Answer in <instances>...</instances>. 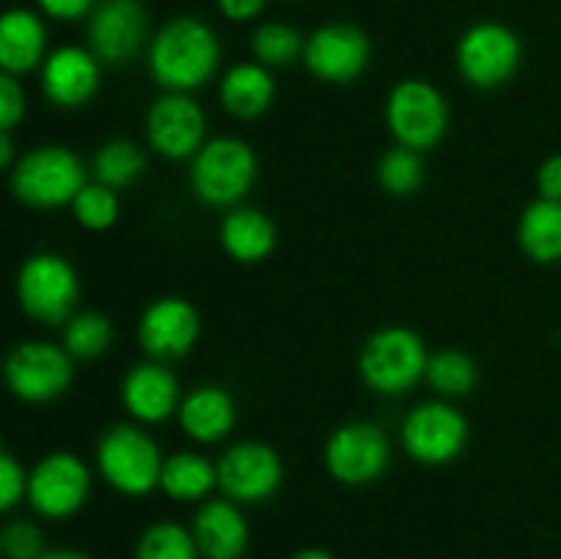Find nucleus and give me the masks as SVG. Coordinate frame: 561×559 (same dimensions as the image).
<instances>
[{
	"label": "nucleus",
	"mask_w": 561,
	"mask_h": 559,
	"mask_svg": "<svg viewBox=\"0 0 561 559\" xmlns=\"http://www.w3.org/2000/svg\"><path fill=\"white\" fill-rule=\"evenodd\" d=\"M219 58L222 47L208 22L197 16H175L153 36L148 69L168 93H190L217 75Z\"/></svg>",
	"instance_id": "obj_1"
},
{
	"label": "nucleus",
	"mask_w": 561,
	"mask_h": 559,
	"mask_svg": "<svg viewBox=\"0 0 561 559\" xmlns=\"http://www.w3.org/2000/svg\"><path fill=\"white\" fill-rule=\"evenodd\" d=\"M85 184V164L66 146L33 148L11 170V192L16 201L33 208H60L75 203Z\"/></svg>",
	"instance_id": "obj_2"
},
{
	"label": "nucleus",
	"mask_w": 561,
	"mask_h": 559,
	"mask_svg": "<svg viewBox=\"0 0 561 559\" xmlns=\"http://www.w3.org/2000/svg\"><path fill=\"white\" fill-rule=\"evenodd\" d=\"M99 475L124 497H146L162 480L164 458L159 444L137 425H113L96 447Z\"/></svg>",
	"instance_id": "obj_3"
},
{
	"label": "nucleus",
	"mask_w": 561,
	"mask_h": 559,
	"mask_svg": "<svg viewBox=\"0 0 561 559\" xmlns=\"http://www.w3.org/2000/svg\"><path fill=\"white\" fill-rule=\"evenodd\" d=\"M255 175V151L239 137H214L192 157V192L206 206H236L250 195Z\"/></svg>",
	"instance_id": "obj_4"
},
{
	"label": "nucleus",
	"mask_w": 561,
	"mask_h": 559,
	"mask_svg": "<svg viewBox=\"0 0 561 559\" xmlns=\"http://www.w3.org/2000/svg\"><path fill=\"white\" fill-rule=\"evenodd\" d=\"M427 351L420 334L405 327H387L370 334L359 354V376L373 392L403 395L427 370Z\"/></svg>",
	"instance_id": "obj_5"
},
{
	"label": "nucleus",
	"mask_w": 561,
	"mask_h": 559,
	"mask_svg": "<svg viewBox=\"0 0 561 559\" xmlns=\"http://www.w3.org/2000/svg\"><path fill=\"white\" fill-rule=\"evenodd\" d=\"M16 299L33 321H69L80 299V280L75 266L55 252L31 255L16 274Z\"/></svg>",
	"instance_id": "obj_6"
},
{
	"label": "nucleus",
	"mask_w": 561,
	"mask_h": 559,
	"mask_svg": "<svg viewBox=\"0 0 561 559\" xmlns=\"http://www.w3.org/2000/svg\"><path fill=\"white\" fill-rule=\"evenodd\" d=\"M387 126L398 146L427 151L447 135V99L425 80L398 82L387 96Z\"/></svg>",
	"instance_id": "obj_7"
},
{
	"label": "nucleus",
	"mask_w": 561,
	"mask_h": 559,
	"mask_svg": "<svg viewBox=\"0 0 561 559\" xmlns=\"http://www.w3.org/2000/svg\"><path fill=\"white\" fill-rule=\"evenodd\" d=\"M524 47L520 38L502 22H477L460 36L455 64L463 80L480 91H493L518 71Z\"/></svg>",
	"instance_id": "obj_8"
},
{
	"label": "nucleus",
	"mask_w": 561,
	"mask_h": 559,
	"mask_svg": "<svg viewBox=\"0 0 561 559\" xmlns=\"http://www.w3.org/2000/svg\"><path fill=\"white\" fill-rule=\"evenodd\" d=\"M403 449L425 466H447L466 449L469 422L447 400H427L409 411L400 427Z\"/></svg>",
	"instance_id": "obj_9"
},
{
	"label": "nucleus",
	"mask_w": 561,
	"mask_h": 559,
	"mask_svg": "<svg viewBox=\"0 0 561 559\" xmlns=\"http://www.w3.org/2000/svg\"><path fill=\"white\" fill-rule=\"evenodd\" d=\"M5 384L25 403H49L71 387L75 365L64 345L25 340L5 356Z\"/></svg>",
	"instance_id": "obj_10"
},
{
	"label": "nucleus",
	"mask_w": 561,
	"mask_h": 559,
	"mask_svg": "<svg viewBox=\"0 0 561 559\" xmlns=\"http://www.w3.org/2000/svg\"><path fill=\"white\" fill-rule=\"evenodd\" d=\"M91 497V469L75 453H49L27 475V502L36 515L64 521L80 513Z\"/></svg>",
	"instance_id": "obj_11"
},
{
	"label": "nucleus",
	"mask_w": 561,
	"mask_h": 559,
	"mask_svg": "<svg viewBox=\"0 0 561 559\" xmlns=\"http://www.w3.org/2000/svg\"><path fill=\"white\" fill-rule=\"evenodd\" d=\"M323 460L329 475L343 486H370L389 466V438L373 422H348L329 436Z\"/></svg>",
	"instance_id": "obj_12"
},
{
	"label": "nucleus",
	"mask_w": 561,
	"mask_h": 559,
	"mask_svg": "<svg viewBox=\"0 0 561 559\" xmlns=\"http://www.w3.org/2000/svg\"><path fill=\"white\" fill-rule=\"evenodd\" d=\"M301 60L318 80L348 85L359 80L370 64V38L351 22H329L307 36Z\"/></svg>",
	"instance_id": "obj_13"
},
{
	"label": "nucleus",
	"mask_w": 561,
	"mask_h": 559,
	"mask_svg": "<svg viewBox=\"0 0 561 559\" xmlns=\"http://www.w3.org/2000/svg\"><path fill=\"white\" fill-rule=\"evenodd\" d=\"M219 491L236 504H257L272 499L283 486V460L268 444L239 442L217 464Z\"/></svg>",
	"instance_id": "obj_14"
},
{
	"label": "nucleus",
	"mask_w": 561,
	"mask_h": 559,
	"mask_svg": "<svg viewBox=\"0 0 561 559\" xmlns=\"http://www.w3.org/2000/svg\"><path fill=\"white\" fill-rule=\"evenodd\" d=\"M148 142L168 159L197 157L206 146V113L190 93H164L146 115Z\"/></svg>",
	"instance_id": "obj_15"
},
{
	"label": "nucleus",
	"mask_w": 561,
	"mask_h": 559,
	"mask_svg": "<svg viewBox=\"0 0 561 559\" xmlns=\"http://www.w3.org/2000/svg\"><path fill=\"white\" fill-rule=\"evenodd\" d=\"M142 351L153 362L181 360L195 349L201 338V316L195 307L179 296H164V299L151 301L140 316L137 327Z\"/></svg>",
	"instance_id": "obj_16"
},
{
	"label": "nucleus",
	"mask_w": 561,
	"mask_h": 559,
	"mask_svg": "<svg viewBox=\"0 0 561 559\" xmlns=\"http://www.w3.org/2000/svg\"><path fill=\"white\" fill-rule=\"evenodd\" d=\"M148 16L140 0H104L88 22V44L102 64L121 66L140 53Z\"/></svg>",
	"instance_id": "obj_17"
},
{
	"label": "nucleus",
	"mask_w": 561,
	"mask_h": 559,
	"mask_svg": "<svg viewBox=\"0 0 561 559\" xmlns=\"http://www.w3.org/2000/svg\"><path fill=\"white\" fill-rule=\"evenodd\" d=\"M102 60L85 47L53 49L42 64L44 96L60 110H77L91 102L102 82Z\"/></svg>",
	"instance_id": "obj_18"
},
{
	"label": "nucleus",
	"mask_w": 561,
	"mask_h": 559,
	"mask_svg": "<svg viewBox=\"0 0 561 559\" xmlns=\"http://www.w3.org/2000/svg\"><path fill=\"white\" fill-rule=\"evenodd\" d=\"M121 400L135 420L157 425L179 414L184 398H181L179 378L170 367H164L162 362H142L124 376Z\"/></svg>",
	"instance_id": "obj_19"
},
{
	"label": "nucleus",
	"mask_w": 561,
	"mask_h": 559,
	"mask_svg": "<svg viewBox=\"0 0 561 559\" xmlns=\"http://www.w3.org/2000/svg\"><path fill=\"white\" fill-rule=\"evenodd\" d=\"M192 535L203 559H244L250 524L233 499H208L192 518Z\"/></svg>",
	"instance_id": "obj_20"
},
{
	"label": "nucleus",
	"mask_w": 561,
	"mask_h": 559,
	"mask_svg": "<svg viewBox=\"0 0 561 559\" xmlns=\"http://www.w3.org/2000/svg\"><path fill=\"white\" fill-rule=\"evenodd\" d=\"M47 60V27L31 9H9L0 16V66L22 77Z\"/></svg>",
	"instance_id": "obj_21"
},
{
	"label": "nucleus",
	"mask_w": 561,
	"mask_h": 559,
	"mask_svg": "<svg viewBox=\"0 0 561 559\" xmlns=\"http://www.w3.org/2000/svg\"><path fill=\"white\" fill-rule=\"evenodd\" d=\"M181 431L197 444H217L233 431L236 403L222 387H197L179 406Z\"/></svg>",
	"instance_id": "obj_22"
},
{
	"label": "nucleus",
	"mask_w": 561,
	"mask_h": 559,
	"mask_svg": "<svg viewBox=\"0 0 561 559\" xmlns=\"http://www.w3.org/2000/svg\"><path fill=\"white\" fill-rule=\"evenodd\" d=\"M274 85L272 71L263 64L252 60V64H236L219 80V102L236 118H257L266 113L274 102Z\"/></svg>",
	"instance_id": "obj_23"
},
{
	"label": "nucleus",
	"mask_w": 561,
	"mask_h": 559,
	"mask_svg": "<svg viewBox=\"0 0 561 559\" xmlns=\"http://www.w3.org/2000/svg\"><path fill=\"white\" fill-rule=\"evenodd\" d=\"M222 250L239 263H261L277 247V228L257 208H233L219 225Z\"/></svg>",
	"instance_id": "obj_24"
},
{
	"label": "nucleus",
	"mask_w": 561,
	"mask_h": 559,
	"mask_svg": "<svg viewBox=\"0 0 561 559\" xmlns=\"http://www.w3.org/2000/svg\"><path fill=\"white\" fill-rule=\"evenodd\" d=\"M159 488L173 502H206L208 493L219 488L217 464L190 449L170 455L164 458Z\"/></svg>",
	"instance_id": "obj_25"
},
{
	"label": "nucleus",
	"mask_w": 561,
	"mask_h": 559,
	"mask_svg": "<svg viewBox=\"0 0 561 559\" xmlns=\"http://www.w3.org/2000/svg\"><path fill=\"white\" fill-rule=\"evenodd\" d=\"M518 244L535 263L561 261V203L540 201L529 203L520 214Z\"/></svg>",
	"instance_id": "obj_26"
},
{
	"label": "nucleus",
	"mask_w": 561,
	"mask_h": 559,
	"mask_svg": "<svg viewBox=\"0 0 561 559\" xmlns=\"http://www.w3.org/2000/svg\"><path fill=\"white\" fill-rule=\"evenodd\" d=\"M146 170V157L131 140H110L93 153V179L110 190L135 184Z\"/></svg>",
	"instance_id": "obj_27"
},
{
	"label": "nucleus",
	"mask_w": 561,
	"mask_h": 559,
	"mask_svg": "<svg viewBox=\"0 0 561 559\" xmlns=\"http://www.w3.org/2000/svg\"><path fill=\"white\" fill-rule=\"evenodd\" d=\"M425 378L442 398H463L477 387L480 370H477V362L469 354L447 349L427 360Z\"/></svg>",
	"instance_id": "obj_28"
},
{
	"label": "nucleus",
	"mask_w": 561,
	"mask_h": 559,
	"mask_svg": "<svg viewBox=\"0 0 561 559\" xmlns=\"http://www.w3.org/2000/svg\"><path fill=\"white\" fill-rule=\"evenodd\" d=\"M305 44L307 38L285 22H263L252 33V55L266 69H279L305 58Z\"/></svg>",
	"instance_id": "obj_29"
},
{
	"label": "nucleus",
	"mask_w": 561,
	"mask_h": 559,
	"mask_svg": "<svg viewBox=\"0 0 561 559\" xmlns=\"http://www.w3.org/2000/svg\"><path fill=\"white\" fill-rule=\"evenodd\" d=\"M135 559H203L195 535L173 521H157L140 535Z\"/></svg>",
	"instance_id": "obj_30"
},
{
	"label": "nucleus",
	"mask_w": 561,
	"mask_h": 559,
	"mask_svg": "<svg viewBox=\"0 0 561 559\" xmlns=\"http://www.w3.org/2000/svg\"><path fill=\"white\" fill-rule=\"evenodd\" d=\"M113 343V323L102 312H80L66 321L64 349L71 360H96Z\"/></svg>",
	"instance_id": "obj_31"
},
{
	"label": "nucleus",
	"mask_w": 561,
	"mask_h": 559,
	"mask_svg": "<svg viewBox=\"0 0 561 559\" xmlns=\"http://www.w3.org/2000/svg\"><path fill=\"white\" fill-rule=\"evenodd\" d=\"M422 181H425V162H422L420 151H414V148L394 146L378 162V184L389 195H414V192H420Z\"/></svg>",
	"instance_id": "obj_32"
},
{
	"label": "nucleus",
	"mask_w": 561,
	"mask_h": 559,
	"mask_svg": "<svg viewBox=\"0 0 561 559\" xmlns=\"http://www.w3.org/2000/svg\"><path fill=\"white\" fill-rule=\"evenodd\" d=\"M71 212H75V219L85 230H107L118 219L121 203L115 190L93 181V184L82 186L80 195L71 203Z\"/></svg>",
	"instance_id": "obj_33"
},
{
	"label": "nucleus",
	"mask_w": 561,
	"mask_h": 559,
	"mask_svg": "<svg viewBox=\"0 0 561 559\" xmlns=\"http://www.w3.org/2000/svg\"><path fill=\"white\" fill-rule=\"evenodd\" d=\"M0 548L5 559H38L47 554L42 529L31 521H11L0 535Z\"/></svg>",
	"instance_id": "obj_34"
},
{
	"label": "nucleus",
	"mask_w": 561,
	"mask_h": 559,
	"mask_svg": "<svg viewBox=\"0 0 561 559\" xmlns=\"http://www.w3.org/2000/svg\"><path fill=\"white\" fill-rule=\"evenodd\" d=\"M22 499H27V471L14 455L0 453V510L11 513Z\"/></svg>",
	"instance_id": "obj_35"
},
{
	"label": "nucleus",
	"mask_w": 561,
	"mask_h": 559,
	"mask_svg": "<svg viewBox=\"0 0 561 559\" xmlns=\"http://www.w3.org/2000/svg\"><path fill=\"white\" fill-rule=\"evenodd\" d=\"M25 115V91L14 75H0V129L11 132Z\"/></svg>",
	"instance_id": "obj_36"
},
{
	"label": "nucleus",
	"mask_w": 561,
	"mask_h": 559,
	"mask_svg": "<svg viewBox=\"0 0 561 559\" xmlns=\"http://www.w3.org/2000/svg\"><path fill=\"white\" fill-rule=\"evenodd\" d=\"M36 5L44 16H49V20L75 22L93 14L96 0H36Z\"/></svg>",
	"instance_id": "obj_37"
},
{
	"label": "nucleus",
	"mask_w": 561,
	"mask_h": 559,
	"mask_svg": "<svg viewBox=\"0 0 561 559\" xmlns=\"http://www.w3.org/2000/svg\"><path fill=\"white\" fill-rule=\"evenodd\" d=\"M537 190H540V197H546V201L561 203V153L548 157L540 164V170H537Z\"/></svg>",
	"instance_id": "obj_38"
},
{
	"label": "nucleus",
	"mask_w": 561,
	"mask_h": 559,
	"mask_svg": "<svg viewBox=\"0 0 561 559\" xmlns=\"http://www.w3.org/2000/svg\"><path fill=\"white\" fill-rule=\"evenodd\" d=\"M219 11L230 22H252L263 14L266 0H217Z\"/></svg>",
	"instance_id": "obj_39"
},
{
	"label": "nucleus",
	"mask_w": 561,
	"mask_h": 559,
	"mask_svg": "<svg viewBox=\"0 0 561 559\" xmlns=\"http://www.w3.org/2000/svg\"><path fill=\"white\" fill-rule=\"evenodd\" d=\"M0 164L14 168V140H11V132H3V137H0Z\"/></svg>",
	"instance_id": "obj_40"
},
{
	"label": "nucleus",
	"mask_w": 561,
	"mask_h": 559,
	"mask_svg": "<svg viewBox=\"0 0 561 559\" xmlns=\"http://www.w3.org/2000/svg\"><path fill=\"white\" fill-rule=\"evenodd\" d=\"M290 559H334V554H329L327 548H301Z\"/></svg>",
	"instance_id": "obj_41"
},
{
	"label": "nucleus",
	"mask_w": 561,
	"mask_h": 559,
	"mask_svg": "<svg viewBox=\"0 0 561 559\" xmlns=\"http://www.w3.org/2000/svg\"><path fill=\"white\" fill-rule=\"evenodd\" d=\"M38 559H93V557H88V554H82V551H71V548H60V551L42 554Z\"/></svg>",
	"instance_id": "obj_42"
}]
</instances>
